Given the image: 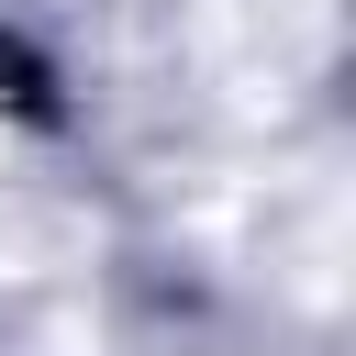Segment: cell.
Segmentation results:
<instances>
[{
    "mask_svg": "<svg viewBox=\"0 0 356 356\" xmlns=\"http://www.w3.org/2000/svg\"><path fill=\"white\" fill-rule=\"evenodd\" d=\"M334 22H345V0H200V44L245 111L300 100L334 56Z\"/></svg>",
    "mask_w": 356,
    "mask_h": 356,
    "instance_id": "cell-1",
    "label": "cell"
}]
</instances>
